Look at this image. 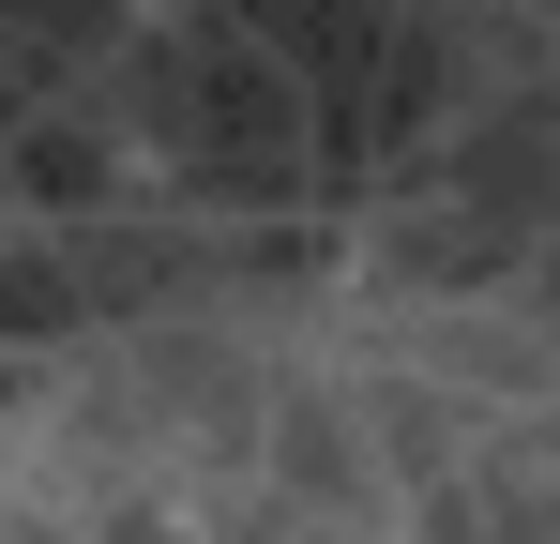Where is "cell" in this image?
Listing matches in <instances>:
<instances>
[{
	"instance_id": "cell-1",
	"label": "cell",
	"mask_w": 560,
	"mask_h": 544,
	"mask_svg": "<svg viewBox=\"0 0 560 544\" xmlns=\"http://www.w3.org/2000/svg\"><path fill=\"white\" fill-rule=\"evenodd\" d=\"M258 499L273 515H318V530H364L394 544V469H378V424H364V393H349V363L334 348H303L273 378V439H258Z\"/></svg>"
},
{
	"instance_id": "cell-2",
	"label": "cell",
	"mask_w": 560,
	"mask_h": 544,
	"mask_svg": "<svg viewBox=\"0 0 560 544\" xmlns=\"http://www.w3.org/2000/svg\"><path fill=\"white\" fill-rule=\"evenodd\" d=\"M197 544H364V530H318V515H273V499H243V515H212Z\"/></svg>"
}]
</instances>
